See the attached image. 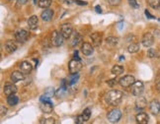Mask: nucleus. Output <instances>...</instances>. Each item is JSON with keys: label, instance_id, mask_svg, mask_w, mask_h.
<instances>
[{"label": "nucleus", "instance_id": "nucleus-1", "mask_svg": "<svg viewBox=\"0 0 160 124\" xmlns=\"http://www.w3.org/2000/svg\"><path fill=\"white\" fill-rule=\"evenodd\" d=\"M123 93L118 90H112L108 92L105 96L106 103L110 104V106H119L121 103L122 100H123Z\"/></svg>", "mask_w": 160, "mask_h": 124}, {"label": "nucleus", "instance_id": "nucleus-2", "mask_svg": "<svg viewBox=\"0 0 160 124\" xmlns=\"http://www.w3.org/2000/svg\"><path fill=\"white\" fill-rule=\"evenodd\" d=\"M81 68H82V63H81L80 59L73 58L68 63V69H69V72L71 75L78 74V72L80 71Z\"/></svg>", "mask_w": 160, "mask_h": 124}, {"label": "nucleus", "instance_id": "nucleus-3", "mask_svg": "<svg viewBox=\"0 0 160 124\" xmlns=\"http://www.w3.org/2000/svg\"><path fill=\"white\" fill-rule=\"evenodd\" d=\"M64 37L63 36L60 34V32H58V31H53L52 34V39H51V41H52V44L55 46H60L62 45V43H63L64 41Z\"/></svg>", "mask_w": 160, "mask_h": 124}, {"label": "nucleus", "instance_id": "nucleus-4", "mask_svg": "<svg viewBox=\"0 0 160 124\" xmlns=\"http://www.w3.org/2000/svg\"><path fill=\"white\" fill-rule=\"evenodd\" d=\"M131 94L136 97H139L142 96V94L143 93L144 91V85L142 81H136L133 84L131 88Z\"/></svg>", "mask_w": 160, "mask_h": 124}, {"label": "nucleus", "instance_id": "nucleus-5", "mask_svg": "<svg viewBox=\"0 0 160 124\" xmlns=\"http://www.w3.org/2000/svg\"><path fill=\"white\" fill-rule=\"evenodd\" d=\"M60 34L63 36L64 39H69L72 34H73V28H72L71 24L69 23L62 24L60 27Z\"/></svg>", "mask_w": 160, "mask_h": 124}, {"label": "nucleus", "instance_id": "nucleus-6", "mask_svg": "<svg viewBox=\"0 0 160 124\" xmlns=\"http://www.w3.org/2000/svg\"><path fill=\"white\" fill-rule=\"evenodd\" d=\"M134 82H136V79H134L133 75H125L119 80V84L123 88H128L131 87Z\"/></svg>", "mask_w": 160, "mask_h": 124}, {"label": "nucleus", "instance_id": "nucleus-7", "mask_svg": "<svg viewBox=\"0 0 160 124\" xmlns=\"http://www.w3.org/2000/svg\"><path fill=\"white\" fill-rule=\"evenodd\" d=\"M122 117V111L120 109H113L109 112L108 114V120L112 123L118 122Z\"/></svg>", "mask_w": 160, "mask_h": 124}, {"label": "nucleus", "instance_id": "nucleus-8", "mask_svg": "<svg viewBox=\"0 0 160 124\" xmlns=\"http://www.w3.org/2000/svg\"><path fill=\"white\" fill-rule=\"evenodd\" d=\"M154 43V37H153V34L151 33H145L143 34L142 39V43L143 46L145 47H150Z\"/></svg>", "mask_w": 160, "mask_h": 124}, {"label": "nucleus", "instance_id": "nucleus-9", "mask_svg": "<svg viewBox=\"0 0 160 124\" xmlns=\"http://www.w3.org/2000/svg\"><path fill=\"white\" fill-rule=\"evenodd\" d=\"M29 37V32L26 30H19L15 33V39L19 43H25Z\"/></svg>", "mask_w": 160, "mask_h": 124}, {"label": "nucleus", "instance_id": "nucleus-10", "mask_svg": "<svg viewBox=\"0 0 160 124\" xmlns=\"http://www.w3.org/2000/svg\"><path fill=\"white\" fill-rule=\"evenodd\" d=\"M40 109L44 113H51L53 109V106L51 101H45L40 103Z\"/></svg>", "mask_w": 160, "mask_h": 124}, {"label": "nucleus", "instance_id": "nucleus-11", "mask_svg": "<svg viewBox=\"0 0 160 124\" xmlns=\"http://www.w3.org/2000/svg\"><path fill=\"white\" fill-rule=\"evenodd\" d=\"M20 70L23 74H30L33 70V66L29 61H23L20 63Z\"/></svg>", "mask_w": 160, "mask_h": 124}, {"label": "nucleus", "instance_id": "nucleus-12", "mask_svg": "<svg viewBox=\"0 0 160 124\" xmlns=\"http://www.w3.org/2000/svg\"><path fill=\"white\" fill-rule=\"evenodd\" d=\"M55 91L53 88H48L45 91V93H44V95L42 97H41V101H49L51 98L55 96Z\"/></svg>", "mask_w": 160, "mask_h": 124}, {"label": "nucleus", "instance_id": "nucleus-13", "mask_svg": "<svg viewBox=\"0 0 160 124\" xmlns=\"http://www.w3.org/2000/svg\"><path fill=\"white\" fill-rule=\"evenodd\" d=\"M93 51H94L93 46L91 45L89 43H82V45H81V52H82L84 55L89 56V55L92 54Z\"/></svg>", "mask_w": 160, "mask_h": 124}, {"label": "nucleus", "instance_id": "nucleus-14", "mask_svg": "<svg viewBox=\"0 0 160 124\" xmlns=\"http://www.w3.org/2000/svg\"><path fill=\"white\" fill-rule=\"evenodd\" d=\"M149 109H150V111H151L152 114H154V115H157V114L160 112V103H159L157 100L151 101V103H150V106H149Z\"/></svg>", "mask_w": 160, "mask_h": 124}, {"label": "nucleus", "instance_id": "nucleus-15", "mask_svg": "<svg viewBox=\"0 0 160 124\" xmlns=\"http://www.w3.org/2000/svg\"><path fill=\"white\" fill-rule=\"evenodd\" d=\"M53 11L52 10V9H45L42 14H41V17H42V20L45 21V22H49L51 21L52 17H53Z\"/></svg>", "mask_w": 160, "mask_h": 124}, {"label": "nucleus", "instance_id": "nucleus-16", "mask_svg": "<svg viewBox=\"0 0 160 124\" xmlns=\"http://www.w3.org/2000/svg\"><path fill=\"white\" fill-rule=\"evenodd\" d=\"M38 24H39V18L36 15L31 16L30 19L28 20V27L30 30H36L38 28Z\"/></svg>", "mask_w": 160, "mask_h": 124}, {"label": "nucleus", "instance_id": "nucleus-17", "mask_svg": "<svg viewBox=\"0 0 160 124\" xmlns=\"http://www.w3.org/2000/svg\"><path fill=\"white\" fill-rule=\"evenodd\" d=\"M17 44L15 41L13 40H7L6 41V43H5V49H6V51L9 52V53H13L15 52L17 50Z\"/></svg>", "mask_w": 160, "mask_h": 124}, {"label": "nucleus", "instance_id": "nucleus-18", "mask_svg": "<svg viewBox=\"0 0 160 124\" xmlns=\"http://www.w3.org/2000/svg\"><path fill=\"white\" fill-rule=\"evenodd\" d=\"M24 78H25L24 77V74L21 71H14L11 74V76H10L11 81L13 82V83H18V82H20V81H23Z\"/></svg>", "mask_w": 160, "mask_h": 124}, {"label": "nucleus", "instance_id": "nucleus-19", "mask_svg": "<svg viewBox=\"0 0 160 124\" xmlns=\"http://www.w3.org/2000/svg\"><path fill=\"white\" fill-rule=\"evenodd\" d=\"M136 120L137 124H147L148 123V115L145 112H139L136 114Z\"/></svg>", "mask_w": 160, "mask_h": 124}, {"label": "nucleus", "instance_id": "nucleus-20", "mask_svg": "<svg viewBox=\"0 0 160 124\" xmlns=\"http://www.w3.org/2000/svg\"><path fill=\"white\" fill-rule=\"evenodd\" d=\"M17 87L13 84H6L4 86V94L6 96H10V95L16 94Z\"/></svg>", "mask_w": 160, "mask_h": 124}, {"label": "nucleus", "instance_id": "nucleus-21", "mask_svg": "<svg viewBox=\"0 0 160 124\" xmlns=\"http://www.w3.org/2000/svg\"><path fill=\"white\" fill-rule=\"evenodd\" d=\"M146 104H147V101L145 100V98L142 97V96L137 97L136 101V106L137 109H139V110L143 109L144 107L146 106Z\"/></svg>", "mask_w": 160, "mask_h": 124}, {"label": "nucleus", "instance_id": "nucleus-22", "mask_svg": "<svg viewBox=\"0 0 160 124\" xmlns=\"http://www.w3.org/2000/svg\"><path fill=\"white\" fill-rule=\"evenodd\" d=\"M91 40L95 46H99L102 43V36L99 33H93L91 34Z\"/></svg>", "mask_w": 160, "mask_h": 124}, {"label": "nucleus", "instance_id": "nucleus-23", "mask_svg": "<svg viewBox=\"0 0 160 124\" xmlns=\"http://www.w3.org/2000/svg\"><path fill=\"white\" fill-rule=\"evenodd\" d=\"M18 103H19V98L15 94L8 96V98H7V103L9 104V106H16Z\"/></svg>", "mask_w": 160, "mask_h": 124}, {"label": "nucleus", "instance_id": "nucleus-24", "mask_svg": "<svg viewBox=\"0 0 160 124\" xmlns=\"http://www.w3.org/2000/svg\"><path fill=\"white\" fill-rule=\"evenodd\" d=\"M81 36L78 33H73V37H72V40H71V45L75 47L76 45L79 44V43L81 41Z\"/></svg>", "mask_w": 160, "mask_h": 124}, {"label": "nucleus", "instance_id": "nucleus-25", "mask_svg": "<svg viewBox=\"0 0 160 124\" xmlns=\"http://www.w3.org/2000/svg\"><path fill=\"white\" fill-rule=\"evenodd\" d=\"M111 72H112L113 75L119 76V75H121L122 73L124 72V67H123V66H121V65H115V66H113Z\"/></svg>", "mask_w": 160, "mask_h": 124}, {"label": "nucleus", "instance_id": "nucleus-26", "mask_svg": "<svg viewBox=\"0 0 160 124\" xmlns=\"http://www.w3.org/2000/svg\"><path fill=\"white\" fill-rule=\"evenodd\" d=\"M139 50V43H131L128 47V51L130 53H136Z\"/></svg>", "mask_w": 160, "mask_h": 124}, {"label": "nucleus", "instance_id": "nucleus-27", "mask_svg": "<svg viewBox=\"0 0 160 124\" xmlns=\"http://www.w3.org/2000/svg\"><path fill=\"white\" fill-rule=\"evenodd\" d=\"M52 4V0H39L38 1V5L40 6L41 8L44 9H48Z\"/></svg>", "mask_w": 160, "mask_h": 124}, {"label": "nucleus", "instance_id": "nucleus-28", "mask_svg": "<svg viewBox=\"0 0 160 124\" xmlns=\"http://www.w3.org/2000/svg\"><path fill=\"white\" fill-rule=\"evenodd\" d=\"M150 7L153 9H159L160 8V0H147Z\"/></svg>", "mask_w": 160, "mask_h": 124}, {"label": "nucleus", "instance_id": "nucleus-29", "mask_svg": "<svg viewBox=\"0 0 160 124\" xmlns=\"http://www.w3.org/2000/svg\"><path fill=\"white\" fill-rule=\"evenodd\" d=\"M41 124H55V119L53 117H46V118H42L40 121Z\"/></svg>", "mask_w": 160, "mask_h": 124}, {"label": "nucleus", "instance_id": "nucleus-30", "mask_svg": "<svg viewBox=\"0 0 160 124\" xmlns=\"http://www.w3.org/2000/svg\"><path fill=\"white\" fill-rule=\"evenodd\" d=\"M118 37H108L106 39V43L110 44V45H116L118 43Z\"/></svg>", "mask_w": 160, "mask_h": 124}, {"label": "nucleus", "instance_id": "nucleus-31", "mask_svg": "<svg viewBox=\"0 0 160 124\" xmlns=\"http://www.w3.org/2000/svg\"><path fill=\"white\" fill-rule=\"evenodd\" d=\"M82 116L85 121H88V120L90 119V116H91V110L89 107H87V109H84L83 113H82Z\"/></svg>", "mask_w": 160, "mask_h": 124}, {"label": "nucleus", "instance_id": "nucleus-32", "mask_svg": "<svg viewBox=\"0 0 160 124\" xmlns=\"http://www.w3.org/2000/svg\"><path fill=\"white\" fill-rule=\"evenodd\" d=\"M65 93H66V91L64 90V89H62L61 87L58 89V91L55 92V96L58 98H63L65 96Z\"/></svg>", "mask_w": 160, "mask_h": 124}, {"label": "nucleus", "instance_id": "nucleus-33", "mask_svg": "<svg viewBox=\"0 0 160 124\" xmlns=\"http://www.w3.org/2000/svg\"><path fill=\"white\" fill-rule=\"evenodd\" d=\"M147 55L149 58H154V57H157V51L154 48H149L147 51Z\"/></svg>", "mask_w": 160, "mask_h": 124}, {"label": "nucleus", "instance_id": "nucleus-34", "mask_svg": "<svg viewBox=\"0 0 160 124\" xmlns=\"http://www.w3.org/2000/svg\"><path fill=\"white\" fill-rule=\"evenodd\" d=\"M128 4L131 6V8L133 9H139V4L136 0H128Z\"/></svg>", "mask_w": 160, "mask_h": 124}, {"label": "nucleus", "instance_id": "nucleus-35", "mask_svg": "<svg viewBox=\"0 0 160 124\" xmlns=\"http://www.w3.org/2000/svg\"><path fill=\"white\" fill-rule=\"evenodd\" d=\"M78 78H79V76H78V74H74V75H72L71 79H70L69 81H68V82H69V85H73V84H75V83L77 82Z\"/></svg>", "mask_w": 160, "mask_h": 124}, {"label": "nucleus", "instance_id": "nucleus-36", "mask_svg": "<svg viewBox=\"0 0 160 124\" xmlns=\"http://www.w3.org/2000/svg\"><path fill=\"white\" fill-rule=\"evenodd\" d=\"M122 0H108V3L111 6H119L121 4Z\"/></svg>", "mask_w": 160, "mask_h": 124}, {"label": "nucleus", "instance_id": "nucleus-37", "mask_svg": "<svg viewBox=\"0 0 160 124\" xmlns=\"http://www.w3.org/2000/svg\"><path fill=\"white\" fill-rule=\"evenodd\" d=\"M84 122H85V120H84L82 115L76 116V118H75V123H76V124H83Z\"/></svg>", "mask_w": 160, "mask_h": 124}, {"label": "nucleus", "instance_id": "nucleus-38", "mask_svg": "<svg viewBox=\"0 0 160 124\" xmlns=\"http://www.w3.org/2000/svg\"><path fill=\"white\" fill-rule=\"evenodd\" d=\"M107 83H108V85L110 86V87L113 88V87H115V86L118 84L119 81L117 80V79H111V80H109Z\"/></svg>", "mask_w": 160, "mask_h": 124}, {"label": "nucleus", "instance_id": "nucleus-39", "mask_svg": "<svg viewBox=\"0 0 160 124\" xmlns=\"http://www.w3.org/2000/svg\"><path fill=\"white\" fill-rule=\"evenodd\" d=\"M68 84H69V82H68L66 79H63V80L61 81V86H60V87H61L62 89H64L65 91H66L67 88H68Z\"/></svg>", "mask_w": 160, "mask_h": 124}, {"label": "nucleus", "instance_id": "nucleus-40", "mask_svg": "<svg viewBox=\"0 0 160 124\" xmlns=\"http://www.w3.org/2000/svg\"><path fill=\"white\" fill-rule=\"evenodd\" d=\"M0 109H1V117H3L6 114V112H7V109H6L4 106H1Z\"/></svg>", "mask_w": 160, "mask_h": 124}, {"label": "nucleus", "instance_id": "nucleus-41", "mask_svg": "<svg viewBox=\"0 0 160 124\" xmlns=\"http://www.w3.org/2000/svg\"><path fill=\"white\" fill-rule=\"evenodd\" d=\"M28 1H29V0H18V4L19 5H25V4H27Z\"/></svg>", "mask_w": 160, "mask_h": 124}, {"label": "nucleus", "instance_id": "nucleus-42", "mask_svg": "<svg viewBox=\"0 0 160 124\" xmlns=\"http://www.w3.org/2000/svg\"><path fill=\"white\" fill-rule=\"evenodd\" d=\"M145 15L147 16V18H149V19H155V17H153V16L149 13L148 10H145Z\"/></svg>", "mask_w": 160, "mask_h": 124}, {"label": "nucleus", "instance_id": "nucleus-43", "mask_svg": "<svg viewBox=\"0 0 160 124\" xmlns=\"http://www.w3.org/2000/svg\"><path fill=\"white\" fill-rule=\"evenodd\" d=\"M75 3L79 5H87V2H84V1H81V0H75Z\"/></svg>", "mask_w": 160, "mask_h": 124}, {"label": "nucleus", "instance_id": "nucleus-44", "mask_svg": "<svg viewBox=\"0 0 160 124\" xmlns=\"http://www.w3.org/2000/svg\"><path fill=\"white\" fill-rule=\"evenodd\" d=\"M95 9H96V12L97 13H102V10H101V7H100L99 5H97L96 7H95Z\"/></svg>", "mask_w": 160, "mask_h": 124}, {"label": "nucleus", "instance_id": "nucleus-45", "mask_svg": "<svg viewBox=\"0 0 160 124\" xmlns=\"http://www.w3.org/2000/svg\"><path fill=\"white\" fill-rule=\"evenodd\" d=\"M64 1H65V3H66V4L71 5L72 3H74V2H75V0H64Z\"/></svg>", "mask_w": 160, "mask_h": 124}, {"label": "nucleus", "instance_id": "nucleus-46", "mask_svg": "<svg viewBox=\"0 0 160 124\" xmlns=\"http://www.w3.org/2000/svg\"><path fill=\"white\" fill-rule=\"evenodd\" d=\"M156 90H157L159 93H160V82H158L157 85H156Z\"/></svg>", "mask_w": 160, "mask_h": 124}, {"label": "nucleus", "instance_id": "nucleus-47", "mask_svg": "<svg viewBox=\"0 0 160 124\" xmlns=\"http://www.w3.org/2000/svg\"><path fill=\"white\" fill-rule=\"evenodd\" d=\"M34 4H37V0H35V1H34Z\"/></svg>", "mask_w": 160, "mask_h": 124}, {"label": "nucleus", "instance_id": "nucleus-48", "mask_svg": "<svg viewBox=\"0 0 160 124\" xmlns=\"http://www.w3.org/2000/svg\"><path fill=\"white\" fill-rule=\"evenodd\" d=\"M10 1H13V0H10Z\"/></svg>", "mask_w": 160, "mask_h": 124}]
</instances>
